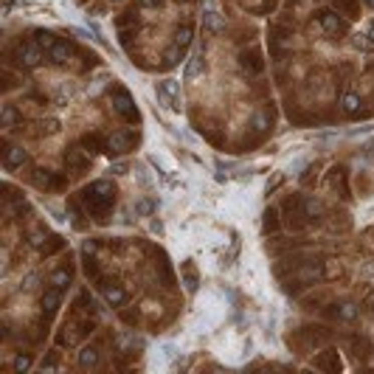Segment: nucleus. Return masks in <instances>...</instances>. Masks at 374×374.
Instances as JSON below:
<instances>
[{"label": "nucleus", "instance_id": "nucleus-1", "mask_svg": "<svg viewBox=\"0 0 374 374\" xmlns=\"http://www.w3.org/2000/svg\"><path fill=\"white\" fill-rule=\"evenodd\" d=\"M155 96H158V101H161L163 107H169V110L180 113V101H177V82H175V79L161 82V85L155 87Z\"/></svg>", "mask_w": 374, "mask_h": 374}, {"label": "nucleus", "instance_id": "nucleus-2", "mask_svg": "<svg viewBox=\"0 0 374 374\" xmlns=\"http://www.w3.org/2000/svg\"><path fill=\"white\" fill-rule=\"evenodd\" d=\"M203 73V48H194V54L189 57V65H186V79H197Z\"/></svg>", "mask_w": 374, "mask_h": 374}, {"label": "nucleus", "instance_id": "nucleus-3", "mask_svg": "<svg viewBox=\"0 0 374 374\" xmlns=\"http://www.w3.org/2000/svg\"><path fill=\"white\" fill-rule=\"evenodd\" d=\"M203 6H205V29H211V31H219L222 29V17L217 15V9H214V0H203Z\"/></svg>", "mask_w": 374, "mask_h": 374}, {"label": "nucleus", "instance_id": "nucleus-4", "mask_svg": "<svg viewBox=\"0 0 374 374\" xmlns=\"http://www.w3.org/2000/svg\"><path fill=\"white\" fill-rule=\"evenodd\" d=\"M354 48H363V51H368V48H374V40H368L366 34H354Z\"/></svg>", "mask_w": 374, "mask_h": 374}, {"label": "nucleus", "instance_id": "nucleus-5", "mask_svg": "<svg viewBox=\"0 0 374 374\" xmlns=\"http://www.w3.org/2000/svg\"><path fill=\"white\" fill-rule=\"evenodd\" d=\"M110 147H118V152H124V147H127V141H124V135H115L113 141H110Z\"/></svg>", "mask_w": 374, "mask_h": 374}, {"label": "nucleus", "instance_id": "nucleus-6", "mask_svg": "<svg viewBox=\"0 0 374 374\" xmlns=\"http://www.w3.org/2000/svg\"><path fill=\"white\" fill-rule=\"evenodd\" d=\"M37 37H40V43H43V45H54V34H48V31H40Z\"/></svg>", "mask_w": 374, "mask_h": 374}, {"label": "nucleus", "instance_id": "nucleus-7", "mask_svg": "<svg viewBox=\"0 0 374 374\" xmlns=\"http://www.w3.org/2000/svg\"><path fill=\"white\" fill-rule=\"evenodd\" d=\"M37 57H40V54H37L34 48H29V54H26V65H37V62H40Z\"/></svg>", "mask_w": 374, "mask_h": 374}, {"label": "nucleus", "instance_id": "nucleus-8", "mask_svg": "<svg viewBox=\"0 0 374 374\" xmlns=\"http://www.w3.org/2000/svg\"><path fill=\"white\" fill-rule=\"evenodd\" d=\"M343 107H346V110H354V107H357V96H346Z\"/></svg>", "mask_w": 374, "mask_h": 374}, {"label": "nucleus", "instance_id": "nucleus-9", "mask_svg": "<svg viewBox=\"0 0 374 374\" xmlns=\"http://www.w3.org/2000/svg\"><path fill=\"white\" fill-rule=\"evenodd\" d=\"M65 57H68L65 48H54V62H65Z\"/></svg>", "mask_w": 374, "mask_h": 374}, {"label": "nucleus", "instance_id": "nucleus-10", "mask_svg": "<svg viewBox=\"0 0 374 374\" xmlns=\"http://www.w3.org/2000/svg\"><path fill=\"white\" fill-rule=\"evenodd\" d=\"M15 161H26V152H12V155H9V163H15Z\"/></svg>", "mask_w": 374, "mask_h": 374}, {"label": "nucleus", "instance_id": "nucleus-11", "mask_svg": "<svg viewBox=\"0 0 374 374\" xmlns=\"http://www.w3.org/2000/svg\"><path fill=\"white\" fill-rule=\"evenodd\" d=\"M82 363H96V354H93V349H87V354H82Z\"/></svg>", "mask_w": 374, "mask_h": 374}, {"label": "nucleus", "instance_id": "nucleus-12", "mask_svg": "<svg viewBox=\"0 0 374 374\" xmlns=\"http://www.w3.org/2000/svg\"><path fill=\"white\" fill-rule=\"evenodd\" d=\"M54 282H57V287H62V284L68 282V276H65V273H57V276H54Z\"/></svg>", "mask_w": 374, "mask_h": 374}, {"label": "nucleus", "instance_id": "nucleus-13", "mask_svg": "<svg viewBox=\"0 0 374 374\" xmlns=\"http://www.w3.org/2000/svg\"><path fill=\"white\" fill-rule=\"evenodd\" d=\"M371 40H374V29H371Z\"/></svg>", "mask_w": 374, "mask_h": 374}]
</instances>
